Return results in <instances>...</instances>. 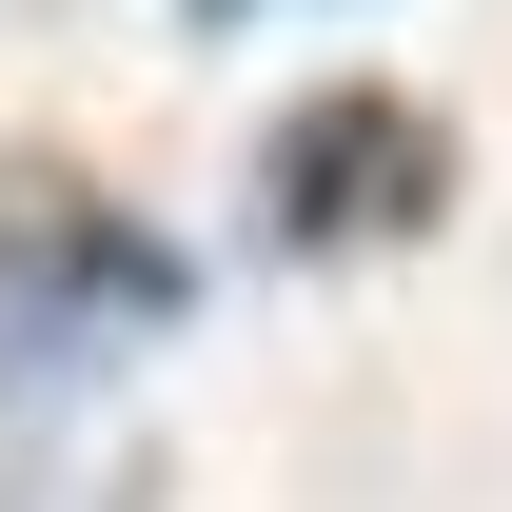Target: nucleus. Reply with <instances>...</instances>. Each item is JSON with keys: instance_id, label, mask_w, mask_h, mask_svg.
<instances>
[{"instance_id": "nucleus-2", "label": "nucleus", "mask_w": 512, "mask_h": 512, "mask_svg": "<svg viewBox=\"0 0 512 512\" xmlns=\"http://www.w3.org/2000/svg\"><path fill=\"white\" fill-rule=\"evenodd\" d=\"M453 197V138L394 99V79H316L296 119L256 138V237L276 256H355V237H414Z\"/></svg>"}, {"instance_id": "nucleus-3", "label": "nucleus", "mask_w": 512, "mask_h": 512, "mask_svg": "<svg viewBox=\"0 0 512 512\" xmlns=\"http://www.w3.org/2000/svg\"><path fill=\"white\" fill-rule=\"evenodd\" d=\"M178 20H256V0H178Z\"/></svg>"}, {"instance_id": "nucleus-1", "label": "nucleus", "mask_w": 512, "mask_h": 512, "mask_svg": "<svg viewBox=\"0 0 512 512\" xmlns=\"http://www.w3.org/2000/svg\"><path fill=\"white\" fill-rule=\"evenodd\" d=\"M0 276H20L0 394H79L119 335H178V316H197V256L138 237L119 197H79V178H0Z\"/></svg>"}]
</instances>
